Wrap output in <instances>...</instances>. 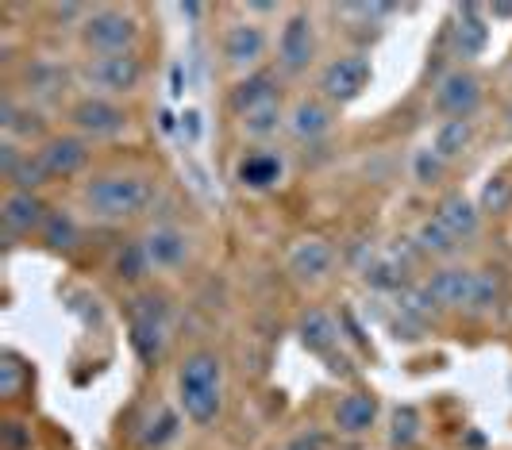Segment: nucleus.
Segmentation results:
<instances>
[{
  "instance_id": "1",
  "label": "nucleus",
  "mask_w": 512,
  "mask_h": 450,
  "mask_svg": "<svg viewBox=\"0 0 512 450\" xmlns=\"http://www.w3.org/2000/svg\"><path fill=\"white\" fill-rule=\"evenodd\" d=\"M178 400L181 412L193 424H216L224 408V362L216 350H193L178 370Z\"/></svg>"
},
{
  "instance_id": "2",
  "label": "nucleus",
  "mask_w": 512,
  "mask_h": 450,
  "mask_svg": "<svg viewBox=\"0 0 512 450\" xmlns=\"http://www.w3.org/2000/svg\"><path fill=\"white\" fill-rule=\"evenodd\" d=\"M428 293L436 297L439 308L455 312H489L501 300V277L493 270H466V266H443L428 281Z\"/></svg>"
},
{
  "instance_id": "3",
  "label": "nucleus",
  "mask_w": 512,
  "mask_h": 450,
  "mask_svg": "<svg viewBox=\"0 0 512 450\" xmlns=\"http://www.w3.org/2000/svg\"><path fill=\"white\" fill-rule=\"evenodd\" d=\"M81 200L97 220H128L151 208L154 181L143 174H101L85 185Z\"/></svg>"
},
{
  "instance_id": "4",
  "label": "nucleus",
  "mask_w": 512,
  "mask_h": 450,
  "mask_svg": "<svg viewBox=\"0 0 512 450\" xmlns=\"http://www.w3.org/2000/svg\"><path fill=\"white\" fill-rule=\"evenodd\" d=\"M139 39V24L124 8H97L81 20V47L97 54H131Z\"/></svg>"
},
{
  "instance_id": "5",
  "label": "nucleus",
  "mask_w": 512,
  "mask_h": 450,
  "mask_svg": "<svg viewBox=\"0 0 512 450\" xmlns=\"http://www.w3.org/2000/svg\"><path fill=\"white\" fill-rule=\"evenodd\" d=\"M170 320H166V304L158 297H139L131 304V347L139 354V362L154 366L166 350Z\"/></svg>"
},
{
  "instance_id": "6",
  "label": "nucleus",
  "mask_w": 512,
  "mask_h": 450,
  "mask_svg": "<svg viewBox=\"0 0 512 450\" xmlns=\"http://www.w3.org/2000/svg\"><path fill=\"white\" fill-rule=\"evenodd\" d=\"M81 81L89 89H97V97H104V93H131L143 81V62L135 58V50L131 54H97V58H89L81 66Z\"/></svg>"
},
{
  "instance_id": "7",
  "label": "nucleus",
  "mask_w": 512,
  "mask_h": 450,
  "mask_svg": "<svg viewBox=\"0 0 512 450\" xmlns=\"http://www.w3.org/2000/svg\"><path fill=\"white\" fill-rule=\"evenodd\" d=\"M370 77H374V70L366 62V54H343V58H332L324 66L320 93H324V100H332V104H351V100H359L366 93Z\"/></svg>"
},
{
  "instance_id": "8",
  "label": "nucleus",
  "mask_w": 512,
  "mask_h": 450,
  "mask_svg": "<svg viewBox=\"0 0 512 450\" xmlns=\"http://www.w3.org/2000/svg\"><path fill=\"white\" fill-rule=\"evenodd\" d=\"M70 124L89 139H108V135H120L128 127V112L108 97H85L70 108Z\"/></svg>"
},
{
  "instance_id": "9",
  "label": "nucleus",
  "mask_w": 512,
  "mask_h": 450,
  "mask_svg": "<svg viewBox=\"0 0 512 450\" xmlns=\"http://www.w3.org/2000/svg\"><path fill=\"white\" fill-rule=\"evenodd\" d=\"M432 104H436V112H443L447 120H455V116L470 120V112L482 104V81L470 74V70H451V74H443L436 81Z\"/></svg>"
},
{
  "instance_id": "10",
  "label": "nucleus",
  "mask_w": 512,
  "mask_h": 450,
  "mask_svg": "<svg viewBox=\"0 0 512 450\" xmlns=\"http://www.w3.org/2000/svg\"><path fill=\"white\" fill-rule=\"evenodd\" d=\"M312 54H316L312 20H308V12H293L285 20L282 35H278V66H282V74H305Z\"/></svg>"
},
{
  "instance_id": "11",
  "label": "nucleus",
  "mask_w": 512,
  "mask_h": 450,
  "mask_svg": "<svg viewBox=\"0 0 512 450\" xmlns=\"http://www.w3.org/2000/svg\"><path fill=\"white\" fill-rule=\"evenodd\" d=\"M489 47V20L482 4H459L451 20V54L470 62Z\"/></svg>"
},
{
  "instance_id": "12",
  "label": "nucleus",
  "mask_w": 512,
  "mask_h": 450,
  "mask_svg": "<svg viewBox=\"0 0 512 450\" xmlns=\"http://www.w3.org/2000/svg\"><path fill=\"white\" fill-rule=\"evenodd\" d=\"M35 162H39V170L51 177H74L85 162H89V147H85V139H77V135H51L43 147L35 150Z\"/></svg>"
},
{
  "instance_id": "13",
  "label": "nucleus",
  "mask_w": 512,
  "mask_h": 450,
  "mask_svg": "<svg viewBox=\"0 0 512 450\" xmlns=\"http://www.w3.org/2000/svg\"><path fill=\"white\" fill-rule=\"evenodd\" d=\"M266 47H270V39H266L262 24L239 20V24H231L224 31V58L235 70H255L258 62L266 58Z\"/></svg>"
},
{
  "instance_id": "14",
  "label": "nucleus",
  "mask_w": 512,
  "mask_h": 450,
  "mask_svg": "<svg viewBox=\"0 0 512 450\" xmlns=\"http://www.w3.org/2000/svg\"><path fill=\"white\" fill-rule=\"evenodd\" d=\"M139 247L147 254L151 270H178L181 262L189 258V235L181 227H151Z\"/></svg>"
},
{
  "instance_id": "15",
  "label": "nucleus",
  "mask_w": 512,
  "mask_h": 450,
  "mask_svg": "<svg viewBox=\"0 0 512 450\" xmlns=\"http://www.w3.org/2000/svg\"><path fill=\"white\" fill-rule=\"evenodd\" d=\"M47 204L35 197V193H24V189H12L4 204H0V220H4V231L8 235H31V231H43L47 224Z\"/></svg>"
},
{
  "instance_id": "16",
  "label": "nucleus",
  "mask_w": 512,
  "mask_h": 450,
  "mask_svg": "<svg viewBox=\"0 0 512 450\" xmlns=\"http://www.w3.org/2000/svg\"><path fill=\"white\" fill-rule=\"evenodd\" d=\"M278 100V77L270 74V70H255V74H247L235 89H231V112L235 116H247V112H255L262 104H274Z\"/></svg>"
},
{
  "instance_id": "17",
  "label": "nucleus",
  "mask_w": 512,
  "mask_h": 450,
  "mask_svg": "<svg viewBox=\"0 0 512 450\" xmlns=\"http://www.w3.org/2000/svg\"><path fill=\"white\" fill-rule=\"evenodd\" d=\"M335 427L339 435H366L378 420V397L374 393H347L335 404Z\"/></svg>"
},
{
  "instance_id": "18",
  "label": "nucleus",
  "mask_w": 512,
  "mask_h": 450,
  "mask_svg": "<svg viewBox=\"0 0 512 450\" xmlns=\"http://www.w3.org/2000/svg\"><path fill=\"white\" fill-rule=\"evenodd\" d=\"M436 220L447 227V231H451L459 243H466V239H474V235L482 231V208H474V204L462 197V193H451V197L439 200Z\"/></svg>"
},
{
  "instance_id": "19",
  "label": "nucleus",
  "mask_w": 512,
  "mask_h": 450,
  "mask_svg": "<svg viewBox=\"0 0 512 450\" xmlns=\"http://www.w3.org/2000/svg\"><path fill=\"white\" fill-rule=\"evenodd\" d=\"M335 250L324 239H301L297 247L289 250V274L297 281H320V277L332 270Z\"/></svg>"
},
{
  "instance_id": "20",
  "label": "nucleus",
  "mask_w": 512,
  "mask_h": 450,
  "mask_svg": "<svg viewBox=\"0 0 512 450\" xmlns=\"http://www.w3.org/2000/svg\"><path fill=\"white\" fill-rule=\"evenodd\" d=\"M289 131L301 143H316L320 135L332 131V108L324 100H297V108L289 112Z\"/></svg>"
},
{
  "instance_id": "21",
  "label": "nucleus",
  "mask_w": 512,
  "mask_h": 450,
  "mask_svg": "<svg viewBox=\"0 0 512 450\" xmlns=\"http://www.w3.org/2000/svg\"><path fill=\"white\" fill-rule=\"evenodd\" d=\"M297 335H301V343H305L312 354H332L335 343H339V327L328 312H320V308H312L301 316V324H297Z\"/></svg>"
},
{
  "instance_id": "22",
  "label": "nucleus",
  "mask_w": 512,
  "mask_h": 450,
  "mask_svg": "<svg viewBox=\"0 0 512 450\" xmlns=\"http://www.w3.org/2000/svg\"><path fill=\"white\" fill-rule=\"evenodd\" d=\"M178 431H181L178 412H174L170 404H158L151 416H147V424L139 427V447H143V450L170 447V443L178 439Z\"/></svg>"
},
{
  "instance_id": "23",
  "label": "nucleus",
  "mask_w": 512,
  "mask_h": 450,
  "mask_svg": "<svg viewBox=\"0 0 512 450\" xmlns=\"http://www.w3.org/2000/svg\"><path fill=\"white\" fill-rule=\"evenodd\" d=\"M235 177H239L247 189H270V185L282 181V158H278V154H266V150L247 154V158L239 162Z\"/></svg>"
},
{
  "instance_id": "24",
  "label": "nucleus",
  "mask_w": 512,
  "mask_h": 450,
  "mask_svg": "<svg viewBox=\"0 0 512 450\" xmlns=\"http://www.w3.org/2000/svg\"><path fill=\"white\" fill-rule=\"evenodd\" d=\"M474 143V120H466V116H455V120H443L436 127V135H432V150H436L443 162H451V158H459L462 150Z\"/></svg>"
},
{
  "instance_id": "25",
  "label": "nucleus",
  "mask_w": 512,
  "mask_h": 450,
  "mask_svg": "<svg viewBox=\"0 0 512 450\" xmlns=\"http://www.w3.org/2000/svg\"><path fill=\"white\" fill-rule=\"evenodd\" d=\"M420 431H424V420H420V412L405 404V408H397L393 416H389V447L393 450H409L420 443Z\"/></svg>"
},
{
  "instance_id": "26",
  "label": "nucleus",
  "mask_w": 512,
  "mask_h": 450,
  "mask_svg": "<svg viewBox=\"0 0 512 450\" xmlns=\"http://www.w3.org/2000/svg\"><path fill=\"white\" fill-rule=\"evenodd\" d=\"M43 243L54 250H74L81 243V227L70 212H47V224H43Z\"/></svg>"
},
{
  "instance_id": "27",
  "label": "nucleus",
  "mask_w": 512,
  "mask_h": 450,
  "mask_svg": "<svg viewBox=\"0 0 512 450\" xmlns=\"http://www.w3.org/2000/svg\"><path fill=\"white\" fill-rule=\"evenodd\" d=\"M416 243H420V250H424V254H432V258H451V254L462 247L459 239H455L447 227L439 224L436 216L420 224V231H416Z\"/></svg>"
},
{
  "instance_id": "28",
  "label": "nucleus",
  "mask_w": 512,
  "mask_h": 450,
  "mask_svg": "<svg viewBox=\"0 0 512 450\" xmlns=\"http://www.w3.org/2000/svg\"><path fill=\"white\" fill-rule=\"evenodd\" d=\"M239 124H243V131H247L251 139H270V135H278V127L285 124L282 104H278V100H274V104H262L255 112L239 116Z\"/></svg>"
},
{
  "instance_id": "29",
  "label": "nucleus",
  "mask_w": 512,
  "mask_h": 450,
  "mask_svg": "<svg viewBox=\"0 0 512 450\" xmlns=\"http://www.w3.org/2000/svg\"><path fill=\"white\" fill-rule=\"evenodd\" d=\"M512 208V181L505 177H489L482 189V212H509Z\"/></svg>"
},
{
  "instance_id": "30",
  "label": "nucleus",
  "mask_w": 512,
  "mask_h": 450,
  "mask_svg": "<svg viewBox=\"0 0 512 450\" xmlns=\"http://www.w3.org/2000/svg\"><path fill=\"white\" fill-rule=\"evenodd\" d=\"M443 166H447V162H443L432 147L416 150V158H412V174H416V181H420V185H432V181H439Z\"/></svg>"
},
{
  "instance_id": "31",
  "label": "nucleus",
  "mask_w": 512,
  "mask_h": 450,
  "mask_svg": "<svg viewBox=\"0 0 512 450\" xmlns=\"http://www.w3.org/2000/svg\"><path fill=\"white\" fill-rule=\"evenodd\" d=\"M12 181V189H24V193H35L43 181H47V174L39 170V162H35V154H27L24 162H20V170L8 177Z\"/></svg>"
},
{
  "instance_id": "32",
  "label": "nucleus",
  "mask_w": 512,
  "mask_h": 450,
  "mask_svg": "<svg viewBox=\"0 0 512 450\" xmlns=\"http://www.w3.org/2000/svg\"><path fill=\"white\" fill-rule=\"evenodd\" d=\"M147 270H151V266H147V254H143V247H139V243L124 250V254H120V262H116V274L128 277V281H135V277H143Z\"/></svg>"
},
{
  "instance_id": "33",
  "label": "nucleus",
  "mask_w": 512,
  "mask_h": 450,
  "mask_svg": "<svg viewBox=\"0 0 512 450\" xmlns=\"http://www.w3.org/2000/svg\"><path fill=\"white\" fill-rule=\"evenodd\" d=\"M20 381H24V370L12 354H4V366H0V397H16L20 393Z\"/></svg>"
},
{
  "instance_id": "34",
  "label": "nucleus",
  "mask_w": 512,
  "mask_h": 450,
  "mask_svg": "<svg viewBox=\"0 0 512 450\" xmlns=\"http://www.w3.org/2000/svg\"><path fill=\"white\" fill-rule=\"evenodd\" d=\"M328 443H324V435L320 431H301V435H293L289 439V447L285 450H324Z\"/></svg>"
},
{
  "instance_id": "35",
  "label": "nucleus",
  "mask_w": 512,
  "mask_h": 450,
  "mask_svg": "<svg viewBox=\"0 0 512 450\" xmlns=\"http://www.w3.org/2000/svg\"><path fill=\"white\" fill-rule=\"evenodd\" d=\"M486 16H497V20H512V4H493V8H486Z\"/></svg>"
},
{
  "instance_id": "36",
  "label": "nucleus",
  "mask_w": 512,
  "mask_h": 450,
  "mask_svg": "<svg viewBox=\"0 0 512 450\" xmlns=\"http://www.w3.org/2000/svg\"><path fill=\"white\" fill-rule=\"evenodd\" d=\"M247 12H255V16H270V12H278V4H247Z\"/></svg>"
},
{
  "instance_id": "37",
  "label": "nucleus",
  "mask_w": 512,
  "mask_h": 450,
  "mask_svg": "<svg viewBox=\"0 0 512 450\" xmlns=\"http://www.w3.org/2000/svg\"><path fill=\"white\" fill-rule=\"evenodd\" d=\"M509 85H512V66H509Z\"/></svg>"
}]
</instances>
